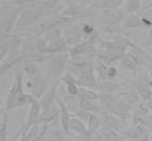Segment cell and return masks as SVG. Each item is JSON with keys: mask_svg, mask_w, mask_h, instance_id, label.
<instances>
[{"mask_svg": "<svg viewBox=\"0 0 152 141\" xmlns=\"http://www.w3.org/2000/svg\"><path fill=\"white\" fill-rule=\"evenodd\" d=\"M34 99L29 92H25V84H23V70L17 69L14 72V81L10 87L5 99L4 110L9 111L18 108L21 106L30 105Z\"/></svg>", "mask_w": 152, "mask_h": 141, "instance_id": "1", "label": "cell"}, {"mask_svg": "<svg viewBox=\"0 0 152 141\" xmlns=\"http://www.w3.org/2000/svg\"><path fill=\"white\" fill-rule=\"evenodd\" d=\"M69 57L70 56H69L68 52L46 56V58L44 60L45 68L48 72L49 76L52 78V81H58L67 71Z\"/></svg>", "mask_w": 152, "mask_h": 141, "instance_id": "2", "label": "cell"}, {"mask_svg": "<svg viewBox=\"0 0 152 141\" xmlns=\"http://www.w3.org/2000/svg\"><path fill=\"white\" fill-rule=\"evenodd\" d=\"M26 58L25 53H23V41L21 38L16 34V35H12V39H11V46L10 50L7 57L2 62V64L0 65V76L4 74L9 69L13 68L14 66L18 65L21 60Z\"/></svg>", "mask_w": 152, "mask_h": 141, "instance_id": "3", "label": "cell"}, {"mask_svg": "<svg viewBox=\"0 0 152 141\" xmlns=\"http://www.w3.org/2000/svg\"><path fill=\"white\" fill-rule=\"evenodd\" d=\"M67 70L71 72L75 76L77 80V84L79 87L82 88H88L96 90L97 85H98V80L95 76V70L91 67L87 68H74V67H68Z\"/></svg>", "mask_w": 152, "mask_h": 141, "instance_id": "4", "label": "cell"}, {"mask_svg": "<svg viewBox=\"0 0 152 141\" xmlns=\"http://www.w3.org/2000/svg\"><path fill=\"white\" fill-rule=\"evenodd\" d=\"M42 109L41 106L38 104V102L36 100H34L32 103L29 106V110H28V116L26 119L25 125L23 126V129H20V132L18 133V135H16L14 138L12 139V141H18V139L23 137L25 134H27V132L29 129H31L34 126L38 125L39 124V116H41Z\"/></svg>", "mask_w": 152, "mask_h": 141, "instance_id": "5", "label": "cell"}, {"mask_svg": "<svg viewBox=\"0 0 152 141\" xmlns=\"http://www.w3.org/2000/svg\"><path fill=\"white\" fill-rule=\"evenodd\" d=\"M52 81H49L48 78L42 76V74H37L31 81L26 83V86H28V88L30 89V94L33 97V99L38 101L43 97V94L48 90L50 87Z\"/></svg>", "mask_w": 152, "mask_h": 141, "instance_id": "6", "label": "cell"}, {"mask_svg": "<svg viewBox=\"0 0 152 141\" xmlns=\"http://www.w3.org/2000/svg\"><path fill=\"white\" fill-rule=\"evenodd\" d=\"M44 14V9L39 8V3L36 7L30 9H25L23 12L20 13L19 17L17 18V23H16V27H18L19 29H23L28 25H32L38 19L39 17H42Z\"/></svg>", "mask_w": 152, "mask_h": 141, "instance_id": "7", "label": "cell"}, {"mask_svg": "<svg viewBox=\"0 0 152 141\" xmlns=\"http://www.w3.org/2000/svg\"><path fill=\"white\" fill-rule=\"evenodd\" d=\"M124 139L131 141H149L151 134L144 125L136 124V125L128 126L127 129L120 133Z\"/></svg>", "mask_w": 152, "mask_h": 141, "instance_id": "8", "label": "cell"}, {"mask_svg": "<svg viewBox=\"0 0 152 141\" xmlns=\"http://www.w3.org/2000/svg\"><path fill=\"white\" fill-rule=\"evenodd\" d=\"M126 13L122 9L103 10L101 14V23L104 27H120L126 18Z\"/></svg>", "mask_w": 152, "mask_h": 141, "instance_id": "9", "label": "cell"}, {"mask_svg": "<svg viewBox=\"0 0 152 141\" xmlns=\"http://www.w3.org/2000/svg\"><path fill=\"white\" fill-rule=\"evenodd\" d=\"M63 38L69 48L83 40L81 27L76 23H70L63 29Z\"/></svg>", "mask_w": 152, "mask_h": 141, "instance_id": "10", "label": "cell"}, {"mask_svg": "<svg viewBox=\"0 0 152 141\" xmlns=\"http://www.w3.org/2000/svg\"><path fill=\"white\" fill-rule=\"evenodd\" d=\"M58 81H52L50 87L48 88V90L46 91L43 94L39 100L37 101L41 109H47L48 107H50L51 105H53L56 103V99L58 96Z\"/></svg>", "mask_w": 152, "mask_h": 141, "instance_id": "11", "label": "cell"}, {"mask_svg": "<svg viewBox=\"0 0 152 141\" xmlns=\"http://www.w3.org/2000/svg\"><path fill=\"white\" fill-rule=\"evenodd\" d=\"M126 90L121 83H117L115 81H101L98 82L96 91L100 94H113V93H120Z\"/></svg>", "mask_w": 152, "mask_h": 141, "instance_id": "12", "label": "cell"}, {"mask_svg": "<svg viewBox=\"0 0 152 141\" xmlns=\"http://www.w3.org/2000/svg\"><path fill=\"white\" fill-rule=\"evenodd\" d=\"M102 126L107 127L112 131L117 132V133H121L124 129H127V126L124 125V122L116 116L112 115L109 113H104L102 115Z\"/></svg>", "mask_w": 152, "mask_h": 141, "instance_id": "13", "label": "cell"}, {"mask_svg": "<svg viewBox=\"0 0 152 141\" xmlns=\"http://www.w3.org/2000/svg\"><path fill=\"white\" fill-rule=\"evenodd\" d=\"M56 103L58 104V108H60V118H58V121L61 123V127L67 135H69V122H70V119H71L70 111H69L66 104L64 103L63 101H62V99L58 96H56Z\"/></svg>", "mask_w": 152, "mask_h": 141, "instance_id": "14", "label": "cell"}, {"mask_svg": "<svg viewBox=\"0 0 152 141\" xmlns=\"http://www.w3.org/2000/svg\"><path fill=\"white\" fill-rule=\"evenodd\" d=\"M60 118V108L56 103L51 105L47 109L42 110L39 116V124H52L58 122Z\"/></svg>", "mask_w": 152, "mask_h": 141, "instance_id": "15", "label": "cell"}, {"mask_svg": "<svg viewBox=\"0 0 152 141\" xmlns=\"http://www.w3.org/2000/svg\"><path fill=\"white\" fill-rule=\"evenodd\" d=\"M122 139L124 138L119 133L101 126V129L93 136L91 141H121Z\"/></svg>", "mask_w": 152, "mask_h": 141, "instance_id": "16", "label": "cell"}, {"mask_svg": "<svg viewBox=\"0 0 152 141\" xmlns=\"http://www.w3.org/2000/svg\"><path fill=\"white\" fill-rule=\"evenodd\" d=\"M93 8L102 10H114L120 9L124 3V0H99V1H84Z\"/></svg>", "mask_w": 152, "mask_h": 141, "instance_id": "17", "label": "cell"}, {"mask_svg": "<svg viewBox=\"0 0 152 141\" xmlns=\"http://www.w3.org/2000/svg\"><path fill=\"white\" fill-rule=\"evenodd\" d=\"M56 122L52 123L46 133L44 141H67V134L63 131L62 127L56 125Z\"/></svg>", "mask_w": 152, "mask_h": 141, "instance_id": "18", "label": "cell"}, {"mask_svg": "<svg viewBox=\"0 0 152 141\" xmlns=\"http://www.w3.org/2000/svg\"><path fill=\"white\" fill-rule=\"evenodd\" d=\"M120 65L129 71H135L138 67V57L132 52H126L119 60Z\"/></svg>", "mask_w": 152, "mask_h": 141, "instance_id": "19", "label": "cell"}, {"mask_svg": "<svg viewBox=\"0 0 152 141\" xmlns=\"http://www.w3.org/2000/svg\"><path fill=\"white\" fill-rule=\"evenodd\" d=\"M78 102H79V108L81 109V110L87 111L89 113H97V115H100V116H102L104 113L98 101L78 100Z\"/></svg>", "mask_w": 152, "mask_h": 141, "instance_id": "20", "label": "cell"}, {"mask_svg": "<svg viewBox=\"0 0 152 141\" xmlns=\"http://www.w3.org/2000/svg\"><path fill=\"white\" fill-rule=\"evenodd\" d=\"M102 126V118L100 117V115L97 113H91L88 120L86 122V131L87 133H89L91 135L94 136L95 134L101 129Z\"/></svg>", "mask_w": 152, "mask_h": 141, "instance_id": "21", "label": "cell"}, {"mask_svg": "<svg viewBox=\"0 0 152 141\" xmlns=\"http://www.w3.org/2000/svg\"><path fill=\"white\" fill-rule=\"evenodd\" d=\"M86 132V124L77 117H71L69 122V134H75L80 136Z\"/></svg>", "mask_w": 152, "mask_h": 141, "instance_id": "22", "label": "cell"}, {"mask_svg": "<svg viewBox=\"0 0 152 141\" xmlns=\"http://www.w3.org/2000/svg\"><path fill=\"white\" fill-rule=\"evenodd\" d=\"M122 29H138L142 28V20L138 14H130L127 15L121 23Z\"/></svg>", "mask_w": 152, "mask_h": 141, "instance_id": "23", "label": "cell"}, {"mask_svg": "<svg viewBox=\"0 0 152 141\" xmlns=\"http://www.w3.org/2000/svg\"><path fill=\"white\" fill-rule=\"evenodd\" d=\"M11 39H12V35H9V34L0 35V65L8 55L11 46Z\"/></svg>", "mask_w": 152, "mask_h": 141, "instance_id": "24", "label": "cell"}, {"mask_svg": "<svg viewBox=\"0 0 152 141\" xmlns=\"http://www.w3.org/2000/svg\"><path fill=\"white\" fill-rule=\"evenodd\" d=\"M142 9V0H127L122 5V11L126 15L130 14H138Z\"/></svg>", "mask_w": 152, "mask_h": 141, "instance_id": "25", "label": "cell"}, {"mask_svg": "<svg viewBox=\"0 0 152 141\" xmlns=\"http://www.w3.org/2000/svg\"><path fill=\"white\" fill-rule=\"evenodd\" d=\"M78 100H86V101H98L100 98V93L96 90L88 88H82L80 87L78 93Z\"/></svg>", "mask_w": 152, "mask_h": 141, "instance_id": "26", "label": "cell"}, {"mask_svg": "<svg viewBox=\"0 0 152 141\" xmlns=\"http://www.w3.org/2000/svg\"><path fill=\"white\" fill-rule=\"evenodd\" d=\"M23 72H26L28 76H37L38 71H39V67H38L37 63L33 60H25L23 62Z\"/></svg>", "mask_w": 152, "mask_h": 141, "instance_id": "27", "label": "cell"}, {"mask_svg": "<svg viewBox=\"0 0 152 141\" xmlns=\"http://www.w3.org/2000/svg\"><path fill=\"white\" fill-rule=\"evenodd\" d=\"M8 127H9V115L3 113L0 120V141H8Z\"/></svg>", "mask_w": 152, "mask_h": 141, "instance_id": "28", "label": "cell"}, {"mask_svg": "<svg viewBox=\"0 0 152 141\" xmlns=\"http://www.w3.org/2000/svg\"><path fill=\"white\" fill-rule=\"evenodd\" d=\"M61 81H62V83H63L65 86L77 84V80H76V78H75V76L71 72H69L68 70L66 71V72L63 74V76L61 78Z\"/></svg>", "mask_w": 152, "mask_h": 141, "instance_id": "29", "label": "cell"}, {"mask_svg": "<svg viewBox=\"0 0 152 141\" xmlns=\"http://www.w3.org/2000/svg\"><path fill=\"white\" fill-rule=\"evenodd\" d=\"M140 124L144 125L150 132V134H152V113H149L147 116H145L140 122Z\"/></svg>", "mask_w": 152, "mask_h": 141, "instance_id": "30", "label": "cell"}, {"mask_svg": "<svg viewBox=\"0 0 152 141\" xmlns=\"http://www.w3.org/2000/svg\"><path fill=\"white\" fill-rule=\"evenodd\" d=\"M118 76V70L115 66H109L107 69V81H114Z\"/></svg>", "mask_w": 152, "mask_h": 141, "instance_id": "31", "label": "cell"}, {"mask_svg": "<svg viewBox=\"0 0 152 141\" xmlns=\"http://www.w3.org/2000/svg\"><path fill=\"white\" fill-rule=\"evenodd\" d=\"M66 87V91L68 93L70 97H78V93H79V89L80 87L78 86V84H72V85H68V86H65Z\"/></svg>", "mask_w": 152, "mask_h": 141, "instance_id": "32", "label": "cell"}, {"mask_svg": "<svg viewBox=\"0 0 152 141\" xmlns=\"http://www.w3.org/2000/svg\"><path fill=\"white\" fill-rule=\"evenodd\" d=\"M140 20H142V28H147V29L152 28V21L149 18L140 16Z\"/></svg>", "mask_w": 152, "mask_h": 141, "instance_id": "33", "label": "cell"}, {"mask_svg": "<svg viewBox=\"0 0 152 141\" xmlns=\"http://www.w3.org/2000/svg\"><path fill=\"white\" fill-rule=\"evenodd\" d=\"M140 53L145 54V55L148 57V60H150L152 62V47H146V49H145V50H142V49Z\"/></svg>", "mask_w": 152, "mask_h": 141, "instance_id": "34", "label": "cell"}, {"mask_svg": "<svg viewBox=\"0 0 152 141\" xmlns=\"http://www.w3.org/2000/svg\"><path fill=\"white\" fill-rule=\"evenodd\" d=\"M138 15H140V16H144V17H147V18H149V19L152 21V9H150V10L146 11V12H142V13H140V14H138Z\"/></svg>", "mask_w": 152, "mask_h": 141, "instance_id": "35", "label": "cell"}, {"mask_svg": "<svg viewBox=\"0 0 152 141\" xmlns=\"http://www.w3.org/2000/svg\"><path fill=\"white\" fill-rule=\"evenodd\" d=\"M145 106H146V108L149 110V113H152V97L147 101V102H145Z\"/></svg>", "mask_w": 152, "mask_h": 141, "instance_id": "36", "label": "cell"}, {"mask_svg": "<svg viewBox=\"0 0 152 141\" xmlns=\"http://www.w3.org/2000/svg\"><path fill=\"white\" fill-rule=\"evenodd\" d=\"M149 80H150V82H151V85H152V68L149 72Z\"/></svg>", "mask_w": 152, "mask_h": 141, "instance_id": "37", "label": "cell"}, {"mask_svg": "<svg viewBox=\"0 0 152 141\" xmlns=\"http://www.w3.org/2000/svg\"><path fill=\"white\" fill-rule=\"evenodd\" d=\"M148 37H152V28L149 29V32H148Z\"/></svg>", "mask_w": 152, "mask_h": 141, "instance_id": "38", "label": "cell"}, {"mask_svg": "<svg viewBox=\"0 0 152 141\" xmlns=\"http://www.w3.org/2000/svg\"><path fill=\"white\" fill-rule=\"evenodd\" d=\"M121 141H131V140H128V139H122Z\"/></svg>", "mask_w": 152, "mask_h": 141, "instance_id": "39", "label": "cell"}, {"mask_svg": "<svg viewBox=\"0 0 152 141\" xmlns=\"http://www.w3.org/2000/svg\"><path fill=\"white\" fill-rule=\"evenodd\" d=\"M149 141H152V134H151V136H150V140Z\"/></svg>", "mask_w": 152, "mask_h": 141, "instance_id": "40", "label": "cell"}]
</instances>
